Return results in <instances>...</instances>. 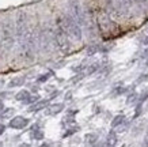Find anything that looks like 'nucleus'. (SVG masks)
I'll list each match as a JSON object with an SVG mask.
<instances>
[{"mask_svg":"<svg viewBox=\"0 0 148 147\" xmlns=\"http://www.w3.org/2000/svg\"><path fill=\"white\" fill-rule=\"evenodd\" d=\"M37 44H38V40L34 37V33L30 31V29H29V31L26 33V36L23 37V40L18 44L19 49H21V53H22V56L25 57V60L30 61V60L34 59Z\"/></svg>","mask_w":148,"mask_h":147,"instance_id":"f257e3e1","label":"nucleus"},{"mask_svg":"<svg viewBox=\"0 0 148 147\" xmlns=\"http://www.w3.org/2000/svg\"><path fill=\"white\" fill-rule=\"evenodd\" d=\"M15 38H16V31H15V26L12 25V22L7 19L3 25H1V48L4 52H10L12 49L14 44H15Z\"/></svg>","mask_w":148,"mask_h":147,"instance_id":"f03ea898","label":"nucleus"},{"mask_svg":"<svg viewBox=\"0 0 148 147\" xmlns=\"http://www.w3.org/2000/svg\"><path fill=\"white\" fill-rule=\"evenodd\" d=\"M15 31H16V41L18 44L23 40V37L26 36V33L29 31V26H27V15L25 11H19L18 17H16V22H15Z\"/></svg>","mask_w":148,"mask_h":147,"instance_id":"7ed1b4c3","label":"nucleus"},{"mask_svg":"<svg viewBox=\"0 0 148 147\" xmlns=\"http://www.w3.org/2000/svg\"><path fill=\"white\" fill-rule=\"evenodd\" d=\"M68 31L65 30V27L61 26V23H57V30H56V41H57V45L60 50L63 53H68L69 49H71V44H69V40H68L67 36Z\"/></svg>","mask_w":148,"mask_h":147,"instance_id":"20e7f679","label":"nucleus"},{"mask_svg":"<svg viewBox=\"0 0 148 147\" xmlns=\"http://www.w3.org/2000/svg\"><path fill=\"white\" fill-rule=\"evenodd\" d=\"M63 25H64V27H65V30H67L72 37H75L76 40H82L80 26H79L77 21H75V18H72L71 15H64Z\"/></svg>","mask_w":148,"mask_h":147,"instance_id":"39448f33","label":"nucleus"},{"mask_svg":"<svg viewBox=\"0 0 148 147\" xmlns=\"http://www.w3.org/2000/svg\"><path fill=\"white\" fill-rule=\"evenodd\" d=\"M29 123H30V120L26 119V117L15 116L10 120V127H11L12 129H22V128H25V127H27Z\"/></svg>","mask_w":148,"mask_h":147,"instance_id":"423d86ee","label":"nucleus"},{"mask_svg":"<svg viewBox=\"0 0 148 147\" xmlns=\"http://www.w3.org/2000/svg\"><path fill=\"white\" fill-rule=\"evenodd\" d=\"M25 82H26V78H25V76H15V78H12V79L10 80L8 86L10 87H19V86L25 85Z\"/></svg>","mask_w":148,"mask_h":147,"instance_id":"0eeeda50","label":"nucleus"},{"mask_svg":"<svg viewBox=\"0 0 148 147\" xmlns=\"http://www.w3.org/2000/svg\"><path fill=\"white\" fill-rule=\"evenodd\" d=\"M48 106V101H38L37 104L32 105V106L29 108V112H32V113H37V112L42 110L44 108Z\"/></svg>","mask_w":148,"mask_h":147,"instance_id":"6e6552de","label":"nucleus"},{"mask_svg":"<svg viewBox=\"0 0 148 147\" xmlns=\"http://www.w3.org/2000/svg\"><path fill=\"white\" fill-rule=\"evenodd\" d=\"M30 93L27 91V90H21L16 95H15V98H16V101H21V102H23V104H27V101L30 99Z\"/></svg>","mask_w":148,"mask_h":147,"instance_id":"1a4fd4ad","label":"nucleus"},{"mask_svg":"<svg viewBox=\"0 0 148 147\" xmlns=\"http://www.w3.org/2000/svg\"><path fill=\"white\" fill-rule=\"evenodd\" d=\"M64 105L63 104H56V105H53V106L48 108V110H46V115L48 116H53V115H57V113H60V112L63 110Z\"/></svg>","mask_w":148,"mask_h":147,"instance_id":"9d476101","label":"nucleus"},{"mask_svg":"<svg viewBox=\"0 0 148 147\" xmlns=\"http://www.w3.org/2000/svg\"><path fill=\"white\" fill-rule=\"evenodd\" d=\"M30 136H32L33 139H37V140H41V139L44 138V135H42V132H41V129H38V127H37V125L32 128Z\"/></svg>","mask_w":148,"mask_h":147,"instance_id":"9b49d317","label":"nucleus"},{"mask_svg":"<svg viewBox=\"0 0 148 147\" xmlns=\"http://www.w3.org/2000/svg\"><path fill=\"white\" fill-rule=\"evenodd\" d=\"M12 113H14L12 108H3V109L0 110V119H5V117L11 116Z\"/></svg>","mask_w":148,"mask_h":147,"instance_id":"f8f14e48","label":"nucleus"},{"mask_svg":"<svg viewBox=\"0 0 148 147\" xmlns=\"http://www.w3.org/2000/svg\"><path fill=\"white\" fill-rule=\"evenodd\" d=\"M86 139H87V143H90V144H94L95 142H97V139H98V136L94 134H90L86 136Z\"/></svg>","mask_w":148,"mask_h":147,"instance_id":"ddd939ff","label":"nucleus"},{"mask_svg":"<svg viewBox=\"0 0 148 147\" xmlns=\"http://www.w3.org/2000/svg\"><path fill=\"white\" fill-rule=\"evenodd\" d=\"M124 119H125L124 116H117V117H116V120H114V121L112 123V125H113V127H117L118 124H121L122 121H124Z\"/></svg>","mask_w":148,"mask_h":147,"instance_id":"4468645a","label":"nucleus"},{"mask_svg":"<svg viewBox=\"0 0 148 147\" xmlns=\"http://www.w3.org/2000/svg\"><path fill=\"white\" fill-rule=\"evenodd\" d=\"M5 131V125L4 124H0V135H3Z\"/></svg>","mask_w":148,"mask_h":147,"instance_id":"2eb2a0df","label":"nucleus"},{"mask_svg":"<svg viewBox=\"0 0 148 147\" xmlns=\"http://www.w3.org/2000/svg\"><path fill=\"white\" fill-rule=\"evenodd\" d=\"M3 108H4V106H3V102H1V101H0V110H1V109H3Z\"/></svg>","mask_w":148,"mask_h":147,"instance_id":"dca6fc26","label":"nucleus"},{"mask_svg":"<svg viewBox=\"0 0 148 147\" xmlns=\"http://www.w3.org/2000/svg\"><path fill=\"white\" fill-rule=\"evenodd\" d=\"M144 44H145V45H148V37H147V38H145V40H144Z\"/></svg>","mask_w":148,"mask_h":147,"instance_id":"f3484780","label":"nucleus"}]
</instances>
